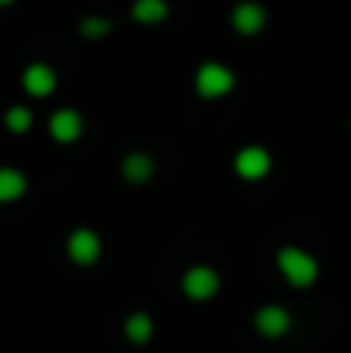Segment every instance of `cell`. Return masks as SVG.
<instances>
[{
  "label": "cell",
  "instance_id": "4fadbf2b",
  "mask_svg": "<svg viewBox=\"0 0 351 353\" xmlns=\"http://www.w3.org/2000/svg\"><path fill=\"white\" fill-rule=\"evenodd\" d=\"M124 335L134 344H146L149 338H153V319H149L146 313H131V316L124 319Z\"/></svg>",
  "mask_w": 351,
  "mask_h": 353
},
{
  "label": "cell",
  "instance_id": "6da1fadb",
  "mask_svg": "<svg viewBox=\"0 0 351 353\" xmlns=\"http://www.w3.org/2000/svg\"><path fill=\"white\" fill-rule=\"evenodd\" d=\"M277 267H280V273L290 279V285H296V288H308V285H314L317 282V273H321V267H317V261L308 254V251H302V248H280V254H277Z\"/></svg>",
  "mask_w": 351,
  "mask_h": 353
},
{
  "label": "cell",
  "instance_id": "e0dca14e",
  "mask_svg": "<svg viewBox=\"0 0 351 353\" xmlns=\"http://www.w3.org/2000/svg\"><path fill=\"white\" fill-rule=\"evenodd\" d=\"M348 128H351V118H348Z\"/></svg>",
  "mask_w": 351,
  "mask_h": 353
},
{
  "label": "cell",
  "instance_id": "2e32d148",
  "mask_svg": "<svg viewBox=\"0 0 351 353\" xmlns=\"http://www.w3.org/2000/svg\"><path fill=\"white\" fill-rule=\"evenodd\" d=\"M6 3H12V0H0V6H6Z\"/></svg>",
  "mask_w": 351,
  "mask_h": 353
},
{
  "label": "cell",
  "instance_id": "ba28073f",
  "mask_svg": "<svg viewBox=\"0 0 351 353\" xmlns=\"http://www.w3.org/2000/svg\"><path fill=\"white\" fill-rule=\"evenodd\" d=\"M22 84L31 97H47V93H53V87H56V72L50 65H44V62H35V65L25 68Z\"/></svg>",
  "mask_w": 351,
  "mask_h": 353
},
{
  "label": "cell",
  "instance_id": "30bf717a",
  "mask_svg": "<svg viewBox=\"0 0 351 353\" xmlns=\"http://www.w3.org/2000/svg\"><path fill=\"white\" fill-rule=\"evenodd\" d=\"M25 189H28V180H25L22 171H16V168H0V205L22 199Z\"/></svg>",
  "mask_w": 351,
  "mask_h": 353
},
{
  "label": "cell",
  "instance_id": "9c48e42d",
  "mask_svg": "<svg viewBox=\"0 0 351 353\" xmlns=\"http://www.w3.org/2000/svg\"><path fill=\"white\" fill-rule=\"evenodd\" d=\"M265 10H261L258 3H252V0H246V3H240L234 10V28L240 31V34H255V31L265 28Z\"/></svg>",
  "mask_w": 351,
  "mask_h": 353
},
{
  "label": "cell",
  "instance_id": "7c38bea8",
  "mask_svg": "<svg viewBox=\"0 0 351 353\" xmlns=\"http://www.w3.org/2000/svg\"><path fill=\"white\" fill-rule=\"evenodd\" d=\"M131 12L140 25H159L168 19V3L165 0H134Z\"/></svg>",
  "mask_w": 351,
  "mask_h": 353
},
{
  "label": "cell",
  "instance_id": "277c9868",
  "mask_svg": "<svg viewBox=\"0 0 351 353\" xmlns=\"http://www.w3.org/2000/svg\"><path fill=\"white\" fill-rule=\"evenodd\" d=\"M68 257H72L78 267H91L99 257V239L93 230H75L68 236Z\"/></svg>",
  "mask_w": 351,
  "mask_h": 353
},
{
  "label": "cell",
  "instance_id": "7a4b0ae2",
  "mask_svg": "<svg viewBox=\"0 0 351 353\" xmlns=\"http://www.w3.org/2000/svg\"><path fill=\"white\" fill-rule=\"evenodd\" d=\"M234 84H236L234 72H230L227 65H221V62H205L196 72V93L205 99L227 97V93L234 90Z\"/></svg>",
  "mask_w": 351,
  "mask_h": 353
},
{
  "label": "cell",
  "instance_id": "9a60e30c",
  "mask_svg": "<svg viewBox=\"0 0 351 353\" xmlns=\"http://www.w3.org/2000/svg\"><path fill=\"white\" fill-rule=\"evenodd\" d=\"M109 31H112V22L103 16H87L84 22H81V34L84 37H103V34H109Z\"/></svg>",
  "mask_w": 351,
  "mask_h": 353
},
{
  "label": "cell",
  "instance_id": "5b68a950",
  "mask_svg": "<svg viewBox=\"0 0 351 353\" xmlns=\"http://www.w3.org/2000/svg\"><path fill=\"white\" fill-rule=\"evenodd\" d=\"M267 171H271V155L261 146H246L240 155H236V174L243 180H261Z\"/></svg>",
  "mask_w": 351,
  "mask_h": 353
},
{
  "label": "cell",
  "instance_id": "8992f818",
  "mask_svg": "<svg viewBox=\"0 0 351 353\" xmlns=\"http://www.w3.org/2000/svg\"><path fill=\"white\" fill-rule=\"evenodd\" d=\"M290 325H292V316L277 304L261 307V310L255 313V329L265 338H283L286 332H290Z\"/></svg>",
  "mask_w": 351,
  "mask_h": 353
},
{
  "label": "cell",
  "instance_id": "52a82bcc",
  "mask_svg": "<svg viewBox=\"0 0 351 353\" xmlns=\"http://www.w3.org/2000/svg\"><path fill=\"white\" fill-rule=\"evenodd\" d=\"M81 130H84V118L75 109H59L50 115V134H53V140L75 143L81 137Z\"/></svg>",
  "mask_w": 351,
  "mask_h": 353
},
{
  "label": "cell",
  "instance_id": "5bb4252c",
  "mask_svg": "<svg viewBox=\"0 0 351 353\" xmlns=\"http://www.w3.org/2000/svg\"><path fill=\"white\" fill-rule=\"evenodd\" d=\"M3 124L12 130V134H25V130L31 128V112L25 109V105H12V109L6 112Z\"/></svg>",
  "mask_w": 351,
  "mask_h": 353
},
{
  "label": "cell",
  "instance_id": "8fae6325",
  "mask_svg": "<svg viewBox=\"0 0 351 353\" xmlns=\"http://www.w3.org/2000/svg\"><path fill=\"white\" fill-rule=\"evenodd\" d=\"M153 171H155L153 159L143 152H131L128 159L122 161V174H124V180H131V183H146L149 176H153Z\"/></svg>",
  "mask_w": 351,
  "mask_h": 353
},
{
  "label": "cell",
  "instance_id": "3957f363",
  "mask_svg": "<svg viewBox=\"0 0 351 353\" xmlns=\"http://www.w3.org/2000/svg\"><path fill=\"white\" fill-rule=\"evenodd\" d=\"M221 288V276L211 267H190L184 273V292L193 301H209L215 298V292Z\"/></svg>",
  "mask_w": 351,
  "mask_h": 353
}]
</instances>
